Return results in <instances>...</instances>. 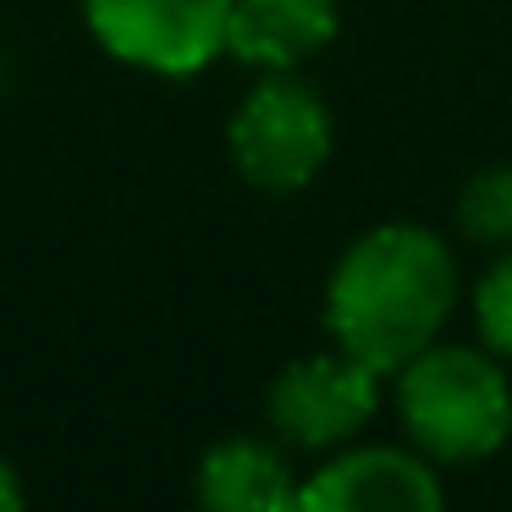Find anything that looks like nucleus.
<instances>
[{
    "instance_id": "nucleus-4",
    "label": "nucleus",
    "mask_w": 512,
    "mask_h": 512,
    "mask_svg": "<svg viewBox=\"0 0 512 512\" xmlns=\"http://www.w3.org/2000/svg\"><path fill=\"white\" fill-rule=\"evenodd\" d=\"M237 0H83V23L105 56L155 78H199L226 56Z\"/></svg>"
},
{
    "instance_id": "nucleus-10",
    "label": "nucleus",
    "mask_w": 512,
    "mask_h": 512,
    "mask_svg": "<svg viewBox=\"0 0 512 512\" xmlns=\"http://www.w3.org/2000/svg\"><path fill=\"white\" fill-rule=\"evenodd\" d=\"M468 309H474V331L501 364H512V248L490 254L485 276L468 292Z\"/></svg>"
},
{
    "instance_id": "nucleus-6",
    "label": "nucleus",
    "mask_w": 512,
    "mask_h": 512,
    "mask_svg": "<svg viewBox=\"0 0 512 512\" xmlns=\"http://www.w3.org/2000/svg\"><path fill=\"white\" fill-rule=\"evenodd\" d=\"M303 512H441L446 490L419 446H336L303 479Z\"/></svg>"
},
{
    "instance_id": "nucleus-7",
    "label": "nucleus",
    "mask_w": 512,
    "mask_h": 512,
    "mask_svg": "<svg viewBox=\"0 0 512 512\" xmlns=\"http://www.w3.org/2000/svg\"><path fill=\"white\" fill-rule=\"evenodd\" d=\"M342 34V0H237L226 56L254 72H298Z\"/></svg>"
},
{
    "instance_id": "nucleus-11",
    "label": "nucleus",
    "mask_w": 512,
    "mask_h": 512,
    "mask_svg": "<svg viewBox=\"0 0 512 512\" xmlns=\"http://www.w3.org/2000/svg\"><path fill=\"white\" fill-rule=\"evenodd\" d=\"M28 501V490H23V479H17V468L0 457V512H17Z\"/></svg>"
},
{
    "instance_id": "nucleus-1",
    "label": "nucleus",
    "mask_w": 512,
    "mask_h": 512,
    "mask_svg": "<svg viewBox=\"0 0 512 512\" xmlns=\"http://www.w3.org/2000/svg\"><path fill=\"white\" fill-rule=\"evenodd\" d=\"M457 303H463L457 248L419 221H380L336 254L320 314L336 347L391 380L408 358L441 342Z\"/></svg>"
},
{
    "instance_id": "nucleus-9",
    "label": "nucleus",
    "mask_w": 512,
    "mask_h": 512,
    "mask_svg": "<svg viewBox=\"0 0 512 512\" xmlns=\"http://www.w3.org/2000/svg\"><path fill=\"white\" fill-rule=\"evenodd\" d=\"M452 226H457V237H463V243L485 248V254L512 248V160L479 166L474 177L457 188Z\"/></svg>"
},
{
    "instance_id": "nucleus-3",
    "label": "nucleus",
    "mask_w": 512,
    "mask_h": 512,
    "mask_svg": "<svg viewBox=\"0 0 512 512\" xmlns=\"http://www.w3.org/2000/svg\"><path fill=\"white\" fill-rule=\"evenodd\" d=\"M336 149L331 105L298 72H259L226 122V155L259 193H303Z\"/></svg>"
},
{
    "instance_id": "nucleus-8",
    "label": "nucleus",
    "mask_w": 512,
    "mask_h": 512,
    "mask_svg": "<svg viewBox=\"0 0 512 512\" xmlns=\"http://www.w3.org/2000/svg\"><path fill=\"white\" fill-rule=\"evenodd\" d=\"M193 496L210 512H287V507H298L303 479H292L287 457L270 441L232 435V441H215L199 457Z\"/></svg>"
},
{
    "instance_id": "nucleus-2",
    "label": "nucleus",
    "mask_w": 512,
    "mask_h": 512,
    "mask_svg": "<svg viewBox=\"0 0 512 512\" xmlns=\"http://www.w3.org/2000/svg\"><path fill=\"white\" fill-rule=\"evenodd\" d=\"M391 380L402 435L430 463H485L512 441V380L485 342H430Z\"/></svg>"
},
{
    "instance_id": "nucleus-5",
    "label": "nucleus",
    "mask_w": 512,
    "mask_h": 512,
    "mask_svg": "<svg viewBox=\"0 0 512 512\" xmlns=\"http://www.w3.org/2000/svg\"><path fill=\"white\" fill-rule=\"evenodd\" d=\"M380 413V375L347 347L292 358L265 391V419L298 452H336Z\"/></svg>"
}]
</instances>
